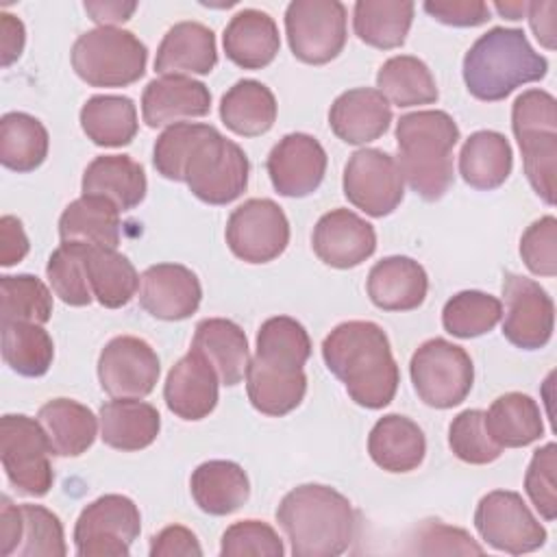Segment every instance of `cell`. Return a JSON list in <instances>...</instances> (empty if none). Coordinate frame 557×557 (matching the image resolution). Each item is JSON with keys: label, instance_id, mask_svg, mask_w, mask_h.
Instances as JSON below:
<instances>
[{"label": "cell", "instance_id": "1", "mask_svg": "<svg viewBox=\"0 0 557 557\" xmlns=\"http://www.w3.org/2000/svg\"><path fill=\"white\" fill-rule=\"evenodd\" d=\"M322 359L359 407L381 409L394 400L400 372L389 339L376 322L337 324L322 342Z\"/></svg>", "mask_w": 557, "mask_h": 557}, {"label": "cell", "instance_id": "2", "mask_svg": "<svg viewBox=\"0 0 557 557\" xmlns=\"http://www.w3.org/2000/svg\"><path fill=\"white\" fill-rule=\"evenodd\" d=\"M276 522L287 535L294 557H337L357 537L352 503L322 483L289 490L276 507Z\"/></svg>", "mask_w": 557, "mask_h": 557}, {"label": "cell", "instance_id": "3", "mask_svg": "<svg viewBox=\"0 0 557 557\" xmlns=\"http://www.w3.org/2000/svg\"><path fill=\"white\" fill-rule=\"evenodd\" d=\"M459 126L440 109L405 113L396 122L398 165L409 187L424 200H440L453 185V148Z\"/></svg>", "mask_w": 557, "mask_h": 557}, {"label": "cell", "instance_id": "4", "mask_svg": "<svg viewBox=\"0 0 557 557\" xmlns=\"http://www.w3.org/2000/svg\"><path fill=\"white\" fill-rule=\"evenodd\" d=\"M461 72L476 100L498 102L516 87L542 81L548 61L531 48L524 30L494 26L470 46Z\"/></svg>", "mask_w": 557, "mask_h": 557}, {"label": "cell", "instance_id": "5", "mask_svg": "<svg viewBox=\"0 0 557 557\" xmlns=\"http://www.w3.org/2000/svg\"><path fill=\"white\" fill-rule=\"evenodd\" d=\"M72 67L91 87H126L137 83L148 63V48L131 30L98 26L72 46Z\"/></svg>", "mask_w": 557, "mask_h": 557}, {"label": "cell", "instance_id": "6", "mask_svg": "<svg viewBox=\"0 0 557 557\" xmlns=\"http://www.w3.org/2000/svg\"><path fill=\"white\" fill-rule=\"evenodd\" d=\"M250 163L233 139L209 124L183 163V183L207 205H228L248 187Z\"/></svg>", "mask_w": 557, "mask_h": 557}, {"label": "cell", "instance_id": "7", "mask_svg": "<svg viewBox=\"0 0 557 557\" xmlns=\"http://www.w3.org/2000/svg\"><path fill=\"white\" fill-rule=\"evenodd\" d=\"M50 442L37 418L7 413L0 418V459L9 483L24 496H46L54 483Z\"/></svg>", "mask_w": 557, "mask_h": 557}, {"label": "cell", "instance_id": "8", "mask_svg": "<svg viewBox=\"0 0 557 557\" xmlns=\"http://www.w3.org/2000/svg\"><path fill=\"white\" fill-rule=\"evenodd\" d=\"M409 374L418 398L435 409H450L466 400L474 381L470 355L444 339L433 337L416 348Z\"/></svg>", "mask_w": 557, "mask_h": 557}, {"label": "cell", "instance_id": "9", "mask_svg": "<svg viewBox=\"0 0 557 557\" xmlns=\"http://www.w3.org/2000/svg\"><path fill=\"white\" fill-rule=\"evenodd\" d=\"M139 507L122 494H104L91 500L74 524L78 557H128L131 544L139 537Z\"/></svg>", "mask_w": 557, "mask_h": 557}, {"label": "cell", "instance_id": "10", "mask_svg": "<svg viewBox=\"0 0 557 557\" xmlns=\"http://www.w3.org/2000/svg\"><path fill=\"white\" fill-rule=\"evenodd\" d=\"M346 7L339 0H294L285 11V33L294 57L309 65L333 61L346 46Z\"/></svg>", "mask_w": 557, "mask_h": 557}, {"label": "cell", "instance_id": "11", "mask_svg": "<svg viewBox=\"0 0 557 557\" xmlns=\"http://www.w3.org/2000/svg\"><path fill=\"white\" fill-rule=\"evenodd\" d=\"M474 527L492 548L509 555L533 553L546 542V529L518 492H487L474 509Z\"/></svg>", "mask_w": 557, "mask_h": 557}, {"label": "cell", "instance_id": "12", "mask_svg": "<svg viewBox=\"0 0 557 557\" xmlns=\"http://www.w3.org/2000/svg\"><path fill=\"white\" fill-rule=\"evenodd\" d=\"M342 187L348 202L372 218L389 215L405 196L398 161L379 148H361L348 157Z\"/></svg>", "mask_w": 557, "mask_h": 557}, {"label": "cell", "instance_id": "13", "mask_svg": "<svg viewBox=\"0 0 557 557\" xmlns=\"http://www.w3.org/2000/svg\"><path fill=\"white\" fill-rule=\"evenodd\" d=\"M224 235L237 259L246 263H268L285 252L289 244V222L274 200L250 198L233 209Z\"/></svg>", "mask_w": 557, "mask_h": 557}, {"label": "cell", "instance_id": "14", "mask_svg": "<svg viewBox=\"0 0 557 557\" xmlns=\"http://www.w3.org/2000/svg\"><path fill=\"white\" fill-rule=\"evenodd\" d=\"M505 320L503 335L522 350L544 348L553 337L555 302L533 278L507 272L503 278Z\"/></svg>", "mask_w": 557, "mask_h": 557}, {"label": "cell", "instance_id": "15", "mask_svg": "<svg viewBox=\"0 0 557 557\" xmlns=\"http://www.w3.org/2000/svg\"><path fill=\"white\" fill-rule=\"evenodd\" d=\"M154 348L135 335H117L104 344L98 357V381L111 398H144L159 381Z\"/></svg>", "mask_w": 557, "mask_h": 557}, {"label": "cell", "instance_id": "16", "mask_svg": "<svg viewBox=\"0 0 557 557\" xmlns=\"http://www.w3.org/2000/svg\"><path fill=\"white\" fill-rule=\"evenodd\" d=\"M272 187L285 198L313 194L326 174V150L307 133H289L268 154L265 161Z\"/></svg>", "mask_w": 557, "mask_h": 557}, {"label": "cell", "instance_id": "17", "mask_svg": "<svg viewBox=\"0 0 557 557\" xmlns=\"http://www.w3.org/2000/svg\"><path fill=\"white\" fill-rule=\"evenodd\" d=\"M311 246L322 263L348 270L374 255L376 233L370 222L350 209H333L315 222Z\"/></svg>", "mask_w": 557, "mask_h": 557}, {"label": "cell", "instance_id": "18", "mask_svg": "<svg viewBox=\"0 0 557 557\" xmlns=\"http://www.w3.org/2000/svg\"><path fill=\"white\" fill-rule=\"evenodd\" d=\"M202 287L198 276L181 263H154L139 281V305L159 320H185L200 307Z\"/></svg>", "mask_w": 557, "mask_h": 557}, {"label": "cell", "instance_id": "19", "mask_svg": "<svg viewBox=\"0 0 557 557\" xmlns=\"http://www.w3.org/2000/svg\"><path fill=\"white\" fill-rule=\"evenodd\" d=\"M218 385L220 379L213 366L191 348L170 368L163 385V400L181 420H202L218 405Z\"/></svg>", "mask_w": 557, "mask_h": 557}, {"label": "cell", "instance_id": "20", "mask_svg": "<svg viewBox=\"0 0 557 557\" xmlns=\"http://www.w3.org/2000/svg\"><path fill=\"white\" fill-rule=\"evenodd\" d=\"M209 109V87L191 76L170 74L152 78L141 94V115L150 128L205 117Z\"/></svg>", "mask_w": 557, "mask_h": 557}, {"label": "cell", "instance_id": "21", "mask_svg": "<svg viewBox=\"0 0 557 557\" xmlns=\"http://www.w3.org/2000/svg\"><path fill=\"white\" fill-rule=\"evenodd\" d=\"M392 104L379 89L355 87L335 98L329 111L331 131L346 144L363 146L387 133Z\"/></svg>", "mask_w": 557, "mask_h": 557}, {"label": "cell", "instance_id": "22", "mask_svg": "<svg viewBox=\"0 0 557 557\" xmlns=\"http://www.w3.org/2000/svg\"><path fill=\"white\" fill-rule=\"evenodd\" d=\"M366 289L372 305L383 311H411L424 302L429 276L411 257L392 255L370 268Z\"/></svg>", "mask_w": 557, "mask_h": 557}, {"label": "cell", "instance_id": "23", "mask_svg": "<svg viewBox=\"0 0 557 557\" xmlns=\"http://www.w3.org/2000/svg\"><path fill=\"white\" fill-rule=\"evenodd\" d=\"M218 63L215 35L209 26L200 22H178L163 35L157 57L154 70L161 76L170 74H209Z\"/></svg>", "mask_w": 557, "mask_h": 557}, {"label": "cell", "instance_id": "24", "mask_svg": "<svg viewBox=\"0 0 557 557\" xmlns=\"http://www.w3.org/2000/svg\"><path fill=\"white\" fill-rule=\"evenodd\" d=\"M191 348L198 350L215 370L222 385H237L248 370L250 350L246 333L226 318H205L196 324Z\"/></svg>", "mask_w": 557, "mask_h": 557}, {"label": "cell", "instance_id": "25", "mask_svg": "<svg viewBox=\"0 0 557 557\" xmlns=\"http://www.w3.org/2000/svg\"><path fill=\"white\" fill-rule=\"evenodd\" d=\"M226 57L244 70L270 65L281 48L276 22L259 9L237 11L222 35Z\"/></svg>", "mask_w": 557, "mask_h": 557}, {"label": "cell", "instance_id": "26", "mask_svg": "<svg viewBox=\"0 0 557 557\" xmlns=\"http://www.w3.org/2000/svg\"><path fill=\"white\" fill-rule=\"evenodd\" d=\"M81 189L107 198L120 211H131L146 198L148 181L141 163L128 154H100L85 168Z\"/></svg>", "mask_w": 557, "mask_h": 557}, {"label": "cell", "instance_id": "27", "mask_svg": "<svg viewBox=\"0 0 557 557\" xmlns=\"http://www.w3.org/2000/svg\"><path fill=\"white\" fill-rule=\"evenodd\" d=\"M368 453L387 472H411L424 459L426 440L411 418L387 413L374 422L368 435Z\"/></svg>", "mask_w": 557, "mask_h": 557}, {"label": "cell", "instance_id": "28", "mask_svg": "<svg viewBox=\"0 0 557 557\" xmlns=\"http://www.w3.org/2000/svg\"><path fill=\"white\" fill-rule=\"evenodd\" d=\"M100 437L115 450H141L150 446L161 431L157 407L141 398H113L100 407Z\"/></svg>", "mask_w": 557, "mask_h": 557}, {"label": "cell", "instance_id": "29", "mask_svg": "<svg viewBox=\"0 0 557 557\" xmlns=\"http://www.w3.org/2000/svg\"><path fill=\"white\" fill-rule=\"evenodd\" d=\"M194 503L209 516L237 511L250 496V481L244 468L228 459L200 463L189 479Z\"/></svg>", "mask_w": 557, "mask_h": 557}, {"label": "cell", "instance_id": "30", "mask_svg": "<svg viewBox=\"0 0 557 557\" xmlns=\"http://www.w3.org/2000/svg\"><path fill=\"white\" fill-rule=\"evenodd\" d=\"M37 420L44 426L52 455L78 457L91 448L98 433L94 411L72 398H52L39 407Z\"/></svg>", "mask_w": 557, "mask_h": 557}, {"label": "cell", "instance_id": "31", "mask_svg": "<svg viewBox=\"0 0 557 557\" xmlns=\"http://www.w3.org/2000/svg\"><path fill=\"white\" fill-rule=\"evenodd\" d=\"M120 233V209L100 196L83 194L81 198L72 200L59 218L61 242L117 248Z\"/></svg>", "mask_w": 557, "mask_h": 557}, {"label": "cell", "instance_id": "32", "mask_svg": "<svg viewBox=\"0 0 557 557\" xmlns=\"http://www.w3.org/2000/svg\"><path fill=\"white\" fill-rule=\"evenodd\" d=\"M513 168V152L507 137L498 131L472 133L459 152L461 178L481 191L500 187Z\"/></svg>", "mask_w": 557, "mask_h": 557}, {"label": "cell", "instance_id": "33", "mask_svg": "<svg viewBox=\"0 0 557 557\" xmlns=\"http://www.w3.org/2000/svg\"><path fill=\"white\" fill-rule=\"evenodd\" d=\"M246 392L257 411L278 418L302 403L307 376L305 370H283L252 357L246 370Z\"/></svg>", "mask_w": 557, "mask_h": 557}, {"label": "cell", "instance_id": "34", "mask_svg": "<svg viewBox=\"0 0 557 557\" xmlns=\"http://www.w3.org/2000/svg\"><path fill=\"white\" fill-rule=\"evenodd\" d=\"M485 429L500 448L529 446L544 435L540 405L522 392L503 394L485 411Z\"/></svg>", "mask_w": 557, "mask_h": 557}, {"label": "cell", "instance_id": "35", "mask_svg": "<svg viewBox=\"0 0 557 557\" xmlns=\"http://www.w3.org/2000/svg\"><path fill=\"white\" fill-rule=\"evenodd\" d=\"M220 117L235 135H263L276 122V98L259 81H237L220 100Z\"/></svg>", "mask_w": 557, "mask_h": 557}, {"label": "cell", "instance_id": "36", "mask_svg": "<svg viewBox=\"0 0 557 557\" xmlns=\"http://www.w3.org/2000/svg\"><path fill=\"white\" fill-rule=\"evenodd\" d=\"M81 128L96 146H126L135 139L139 128L135 102L113 94L91 96L81 109Z\"/></svg>", "mask_w": 557, "mask_h": 557}, {"label": "cell", "instance_id": "37", "mask_svg": "<svg viewBox=\"0 0 557 557\" xmlns=\"http://www.w3.org/2000/svg\"><path fill=\"white\" fill-rule=\"evenodd\" d=\"M413 9V2L407 0H357L352 7L355 35L379 50L398 48L411 28Z\"/></svg>", "mask_w": 557, "mask_h": 557}, {"label": "cell", "instance_id": "38", "mask_svg": "<svg viewBox=\"0 0 557 557\" xmlns=\"http://www.w3.org/2000/svg\"><path fill=\"white\" fill-rule=\"evenodd\" d=\"M87 278L94 298L107 309H120L133 300L139 274L126 255L115 248H87Z\"/></svg>", "mask_w": 557, "mask_h": 557}, {"label": "cell", "instance_id": "39", "mask_svg": "<svg viewBox=\"0 0 557 557\" xmlns=\"http://www.w3.org/2000/svg\"><path fill=\"white\" fill-rule=\"evenodd\" d=\"M46 126L24 111L4 113L0 120V163L13 172H33L48 157Z\"/></svg>", "mask_w": 557, "mask_h": 557}, {"label": "cell", "instance_id": "40", "mask_svg": "<svg viewBox=\"0 0 557 557\" xmlns=\"http://www.w3.org/2000/svg\"><path fill=\"white\" fill-rule=\"evenodd\" d=\"M376 87L396 107L431 104L440 96L429 65L411 54L387 59L376 72Z\"/></svg>", "mask_w": 557, "mask_h": 557}, {"label": "cell", "instance_id": "41", "mask_svg": "<svg viewBox=\"0 0 557 557\" xmlns=\"http://www.w3.org/2000/svg\"><path fill=\"white\" fill-rule=\"evenodd\" d=\"M255 357L274 368L302 370L311 357L309 333L298 320L289 315L268 318L259 326Z\"/></svg>", "mask_w": 557, "mask_h": 557}, {"label": "cell", "instance_id": "42", "mask_svg": "<svg viewBox=\"0 0 557 557\" xmlns=\"http://www.w3.org/2000/svg\"><path fill=\"white\" fill-rule=\"evenodd\" d=\"M2 359L22 376H44L54 359V344L41 324L4 322Z\"/></svg>", "mask_w": 557, "mask_h": 557}, {"label": "cell", "instance_id": "43", "mask_svg": "<svg viewBox=\"0 0 557 557\" xmlns=\"http://www.w3.org/2000/svg\"><path fill=\"white\" fill-rule=\"evenodd\" d=\"M503 318V302L485 292L466 289L446 300L442 324L453 337L470 339L490 333Z\"/></svg>", "mask_w": 557, "mask_h": 557}, {"label": "cell", "instance_id": "44", "mask_svg": "<svg viewBox=\"0 0 557 557\" xmlns=\"http://www.w3.org/2000/svg\"><path fill=\"white\" fill-rule=\"evenodd\" d=\"M87 248L76 242H61L57 250L48 257L46 276L48 283L65 305L85 307L94 300L89 278H87Z\"/></svg>", "mask_w": 557, "mask_h": 557}, {"label": "cell", "instance_id": "45", "mask_svg": "<svg viewBox=\"0 0 557 557\" xmlns=\"http://www.w3.org/2000/svg\"><path fill=\"white\" fill-rule=\"evenodd\" d=\"M2 324L4 322H33L46 324L52 315V292L33 274H4L0 276Z\"/></svg>", "mask_w": 557, "mask_h": 557}, {"label": "cell", "instance_id": "46", "mask_svg": "<svg viewBox=\"0 0 557 557\" xmlns=\"http://www.w3.org/2000/svg\"><path fill=\"white\" fill-rule=\"evenodd\" d=\"M22 516V535L15 550L17 557H63L65 535L63 524L57 513L41 505L24 503L20 505Z\"/></svg>", "mask_w": 557, "mask_h": 557}, {"label": "cell", "instance_id": "47", "mask_svg": "<svg viewBox=\"0 0 557 557\" xmlns=\"http://www.w3.org/2000/svg\"><path fill=\"white\" fill-rule=\"evenodd\" d=\"M448 446L453 455L472 466H485L503 455V448L485 429V411L466 409L448 426Z\"/></svg>", "mask_w": 557, "mask_h": 557}, {"label": "cell", "instance_id": "48", "mask_svg": "<svg viewBox=\"0 0 557 557\" xmlns=\"http://www.w3.org/2000/svg\"><path fill=\"white\" fill-rule=\"evenodd\" d=\"M524 174L533 191L546 202L555 205V170H557V131H540L516 137Z\"/></svg>", "mask_w": 557, "mask_h": 557}, {"label": "cell", "instance_id": "49", "mask_svg": "<svg viewBox=\"0 0 557 557\" xmlns=\"http://www.w3.org/2000/svg\"><path fill=\"white\" fill-rule=\"evenodd\" d=\"M209 124L200 122H176L170 124L154 141L152 163L157 172L168 181L183 178V163L189 157L196 141L205 135Z\"/></svg>", "mask_w": 557, "mask_h": 557}, {"label": "cell", "instance_id": "50", "mask_svg": "<svg viewBox=\"0 0 557 557\" xmlns=\"http://www.w3.org/2000/svg\"><path fill=\"white\" fill-rule=\"evenodd\" d=\"M220 555L222 557H283L285 546L278 533L261 520H239L233 522L224 533H222V544H220Z\"/></svg>", "mask_w": 557, "mask_h": 557}, {"label": "cell", "instance_id": "51", "mask_svg": "<svg viewBox=\"0 0 557 557\" xmlns=\"http://www.w3.org/2000/svg\"><path fill=\"white\" fill-rule=\"evenodd\" d=\"M555 470H557V444L548 442L533 453L524 474V492L531 498L533 507L540 511V516L548 522L557 518Z\"/></svg>", "mask_w": 557, "mask_h": 557}, {"label": "cell", "instance_id": "52", "mask_svg": "<svg viewBox=\"0 0 557 557\" xmlns=\"http://www.w3.org/2000/svg\"><path fill=\"white\" fill-rule=\"evenodd\" d=\"M520 257L537 276L557 274V220L544 215L535 220L520 237Z\"/></svg>", "mask_w": 557, "mask_h": 557}, {"label": "cell", "instance_id": "53", "mask_svg": "<svg viewBox=\"0 0 557 557\" xmlns=\"http://www.w3.org/2000/svg\"><path fill=\"white\" fill-rule=\"evenodd\" d=\"M513 135H529L540 131H557V102L544 89L522 91L511 107Z\"/></svg>", "mask_w": 557, "mask_h": 557}, {"label": "cell", "instance_id": "54", "mask_svg": "<svg viewBox=\"0 0 557 557\" xmlns=\"http://www.w3.org/2000/svg\"><path fill=\"white\" fill-rule=\"evenodd\" d=\"M413 550L420 555H481L483 546H479L472 535L459 527L426 520L418 529Z\"/></svg>", "mask_w": 557, "mask_h": 557}, {"label": "cell", "instance_id": "55", "mask_svg": "<svg viewBox=\"0 0 557 557\" xmlns=\"http://www.w3.org/2000/svg\"><path fill=\"white\" fill-rule=\"evenodd\" d=\"M424 11L448 26H481L490 20V7L481 0H429Z\"/></svg>", "mask_w": 557, "mask_h": 557}, {"label": "cell", "instance_id": "56", "mask_svg": "<svg viewBox=\"0 0 557 557\" xmlns=\"http://www.w3.org/2000/svg\"><path fill=\"white\" fill-rule=\"evenodd\" d=\"M198 537L183 524L161 529L150 542V557H200Z\"/></svg>", "mask_w": 557, "mask_h": 557}, {"label": "cell", "instance_id": "57", "mask_svg": "<svg viewBox=\"0 0 557 557\" xmlns=\"http://www.w3.org/2000/svg\"><path fill=\"white\" fill-rule=\"evenodd\" d=\"M28 237L22 222L15 215L0 218V265L9 268L20 263L28 255Z\"/></svg>", "mask_w": 557, "mask_h": 557}, {"label": "cell", "instance_id": "58", "mask_svg": "<svg viewBox=\"0 0 557 557\" xmlns=\"http://www.w3.org/2000/svg\"><path fill=\"white\" fill-rule=\"evenodd\" d=\"M555 15H557V2L555 0H540V2H529L527 17L531 24V30L535 39L553 50L557 44V26H555Z\"/></svg>", "mask_w": 557, "mask_h": 557}, {"label": "cell", "instance_id": "59", "mask_svg": "<svg viewBox=\"0 0 557 557\" xmlns=\"http://www.w3.org/2000/svg\"><path fill=\"white\" fill-rule=\"evenodd\" d=\"M26 41V30L20 17L2 11L0 13V61L2 67H9L20 59Z\"/></svg>", "mask_w": 557, "mask_h": 557}, {"label": "cell", "instance_id": "60", "mask_svg": "<svg viewBox=\"0 0 557 557\" xmlns=\"http://www.w3.org/2000/svg\"><path fill=\"white\" fill-rule=\"evenodd\" d=\"M22 535V516L20 505H15L9 496L0 500V555L11 557L20 546Z\"/></svg>", "mask_w": 557, "mask_h": 557}, {"label": "cell", "instance_id": "61", "mask_svg": "<svg viewBox=\"0 0 557 557\" xmlns=\"http://www.w3.org/2000/svg\"><path fill=\"white\" fill-rule=\"evenodd\" d=\"M87 15L98 24V26H113L120 22L131 20V15L137 9V2H124V0H87L85 4Z\"/></svg>", "mask_w": 557, "mask_h": 557}, {"label": "cell", "instance_id": "62", "mask_svg": "<svg viewBox=\"0 0 557 557\" xmlns=\"http://www.w3.org/2000/svg\"><path fill=\"white\" fill-rule=\"evenodd\" d=\"M494 9L507 20H522V15H527L529 2H496Z\"/></svg>", "mask_w": 557, "mask_h": 557}]
</instances>
